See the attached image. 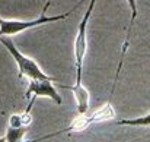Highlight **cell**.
<instances>
[{
    "mask_svg": "<svg viewBox=\"0 0 150 142\" xmlns=\"http://www.w3.org/2000/svg\"><path fill=\"white\" fill-rule=\"evenodd\" d=\"M50 1H47L42 7V12L38 18L35 19H31V21H13V19H1L0 18V37H10V35H15V34H19L22 31H26V29H31V28H35V27H41V25H45V24H51V22H57V21H61V19H66L71 15V12H74L80 3H77L74 7H71L69 12L66 13H61V15H54V16H48L47 15V9L50 7Z\"/></svg>",
    "mask_w": 150,
    "mask_h": 142,
    "instance_id": "cell-1",
    "label": "cell"
},
{
    "mask_svg": "<svg viewBox=\"0 0 150 142\" xmlns=\"http://www.w3.org/2000/svg\"><path fill=\"white\" fill-rule=\"evenodd\" d=\"M95 9V0H92L79 24L77 28V35L74 40V72H76V82L74 87H83L82 84V73H83V63L86 57V50H88V24L92 16V12Z\"/></svg>",
    "mask_w": 150,
    "mask_h": 142,
    "instance_id": "cell-2",
    "label": "cell"
},
{
    "mask_svg": "<svg viewBox=\"0 0 150 142\" xmlns=\"http://www.w3.org/2000/svg\"><path fill=\"white\" fill-rule=\"evenodd\" d=\"M0 43L10 53V56L15 59V62L18 65V69H19V76L21 78L25 76L29 81H40V79H51L52 78V76H48L45 72H42V69L37 65L35 60H32L31 57L21 53L10 37H0Z\"/></svg>",
    "mask_w": 150,
    "mask_h": 142,
    "instance_id": "cell-3",
    "label": "cell"
},
{
    "mask_svg": "<svg viewBox=\"0 0 150 142\" xmlns=\"http://www.w3.org/2000/svg\"><path fill=\"white\" fill-rule=\"evenodd\" d=\"M57 81L55 78H51V79H40V81H29L28 84V88H26V93L25 97L26 98H31L28 107H26V111H31L35 100L38 97H47L51 98L55 104L61 105L63 104V98L61 95L58 94V91L55 90V87L52 85V82Z\"/></svg>",
    "mask_w": 150,
    "mask_h": 142,
    "instance_id": "cell-4",
    "label": "cell"
},
{
    "mask_svg": "<svg viewBox=\"0 0 150 142\" xmlns=\"http://www.w3.org/2000/svg\"><path fill=\"white\" fill-rule=\"evenodd\" d=\"M32 122V116H31V111H22V113H16V114H12L10 119H9V128H13V129H21V128H25L28 129V126L31 125Z\"/></svg>",
    "mask_w": 150,
    "mask_h": 142,
    "instance_id": "cell-5",
    "label": "cell"
},
{
    "mask_svg": "<svg viewBox=\"0 0 150 142\" xmlns=\"http://www.w3.org/2000/svg\"><path fill=\"white\" fill-rule=\"evenodd\" d=\"M117 125L122 126H150V113L136 117V119H121L117 122Z\"/></svg>",
    "mask_w": 150,
    "mask_h": 142,
    "instance_id": "cell-6",
    "label": "cell"
},
{
    "mask_svg": "<svg viewBox=\"0 0 150 142\" xmlns=\"http://www.w3.org/2000/svg\"><path fill=\"white\" fill-rule=\"evenodd\" d=\"M0 142H7V141H6V138H4V136H1V138H0Z\"/></svg>",
    "mask_w": 150,
    "mask_h": 142,
    "instance_id": "cell-7",
    "label": "cell"
},
{
    "mask_svg": "<svg viewBox=\"0 0 150 142\" xmlns=\"http://www.w3.org/2000/svg\"><path fill=\"white\" fill-rule=\"evenodd\" d=\"M25 142H37V141H35V139H34V141H25Z\"/></svg>",
    "mask_w": 150,
    "mask_h": 142,
    "instance_id": "cell-8",
    "label": "cell"
}]
</instances>
